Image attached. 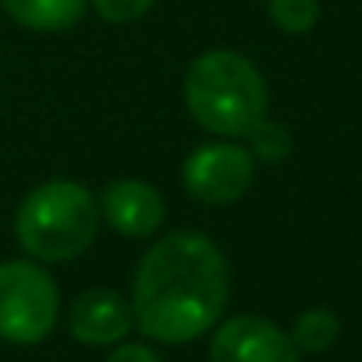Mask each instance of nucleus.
<instances>
[{
	"label": "nucleus",
	"instance_id": "nucleus-1",
	"mask_svg": "<svg viewBox=\"0 0 362 362\" xmlns=\"http://www.w3.org/2000/svg\"><path fill=\"white\" fill-rule=\"evenodd\" d=\"M231 270L221 245L199 231L163 235L135 267L132 316L160 344L203 337L228 305Z\"/></svg>",
	"mask_w": 362,
	"mask_h": 362
},
{
	"label": "nucleus",
	"instance_id": "nucleus-2",
	"mask_svg": "<svg viewBox=\"0 0 362 362\" xmlns=\"http://www.w3.org/2000/svg\"><path fill=\"white\" fill-rule=\"evenodd\" d=\"M185 107L192 121L214 135H249L270 107L259 68L238 50H206L185 71Z\"/></svg>",
	"mask_w": 362,
	"mask_h": 362
},
{
	"label": "nucleus",
	"instance_id": "nucleus-3",
	"mask_svg": "<svg viewBox=\"0 0 362 362\" xmlns=\"http://www.w3.org/2000/svg\"><path fill=\"white\" fill-rule=\"evenodd\" d=\"M100 231V203L78 181L57 177L36 185L15 214L18 245L40 263H68L82 256Z\"/></svg>",
	"mask_w": 362,
	"mask_h": 362
},
{
	"label": "nucleus",
	"instance_id": "nucleus-4",
	"mask_svg": "<svg viewBox=\"0 0 362 362\" xmlns=\"http://www.w3.org/2000/svg\"><path fill=\"white\" fill-rule=\"evenodd\" d=\"M61 295L54 277L29 259L0 263V337L11 344H40L57 323Z\"/></svg>",
	"mask_w": 362,
	"mask_h": 362
},
{
	"label": "nucleus",
	"instance_id": "nucleus-5",
	"mask_svg": "<svg viewBox=\"0 0 362 362\" xmlns=\"http://www.w3.org/2000/svg\"><path fill=\"white\" fill-rule=\"evenodd\" d=\"M256 177V160L238 142H206L189 153L181 167L189 196H196L206 206H231L238 203Z\"/></svg>",
	"mask_w": 362,
	"mask_h": 362
},
{
	"label": "nucleus",
	"instance_id": "nucleus-6",
	"mask_svg": "<svg viewBox=\"0 0 362 362\" xmlns=\"http://www.w3.org/2000/svg\"><path fill=\"white\" fill-rule=\"evenodd\" d=\"M210 362H298V348L263 316H231L210 341Z\"/></svg>",
	"mask_w": 362,
	"mask_h": 362
},
{
	"label": "nucleus",
	"instance_id": "nucleus-7",
	"mask_svg": "<svg viewBox=\"0 0 362 362\" xmlns=\"http://www.w3.org/2000/svg\"><path fill=\"white\" fill-rule=\"evenodd\" d=\"M100 203V217H107V224L124 235V238H149L163 228L167 206L163 196L139 177H117L103 189Z\"/></svg>",
	"mask_w": 362,
	"mask_h": 362
},
{
	"label": "nucleus",
	"instance_id": "nucleus-8",
	"mask_svg": "<svg viewBox=\"0 0 362 362\" xmlns=\"http://www.w3.org/2000/svg\"><path fill=\"white\" fill-rule=\"evenodd\" d=\"M132 327H135L132 302H124L117 291L107 288H93L78 295L68 313V330L82 344H117Z\"/></svg>",
	"mask_w": 362,
	"mask_h": 362
},
{
	"label": "nucleus",
	"instance_id": "nucleus-9",
	"mask_svg": "<svg viewBox=\"0 0 362 362\" xmlns=\"http://www.w3.org/2000/svg\"><path fill=\"white\" fill-rule=\"evenodd\" d=\"M0 8L33 33H64L82 22L89 0H0Z\"/></svg>",
	"mask_w": 362,
	"mask_h": 362
},
{
	"label": "nucleus",
	"instance_id": "nucleus-10",
	"mask_svg": "<svg viewBox=\"0 0 362 362\" xmlns=\"http://www.w3.org/2000/svg\"><path fill=\"white\" fill-rule=\"evenodd\" d=\"M341 334V320L330 313V309H305L295 327H291V341L298 351H327Z\"/></svg>",
	"mask_w": 362,
	"mask_h": 362
},
{
	"label": "nucleus",
	"instance_id": "nucleus-11",
	"mask_svg": "<svg viewBox=\"0 0 362 362\" xmlns=\"http://www.w3.org/2000/svg\"><path fill=\"white\" fill-rule=\"evenodd\" d=\"M270 18L281 33L305 36V33H313V25L320 18V4L316 0H270Z\"/></svg>",
	"mask_w": 362,
	"mask_h": 362
},
{
	"label": "nucleus",
	"instance_id": "nucleus-12",
	"mask_svg": "<svg viewBox=\"0 0 362 362\" xmlns=\"http://www.w3.org/2000/svg\"><path fill=\"white\" fill-rule=\"evenodd\" d=\"M245 139H249V146H252L249 153L259 156V160H270V163H274V160H284V156L291 153V135H288V128H281L277 121H267V117H263Z\"/></svg>",
	"mask_w": 362,
	"mask_h": 362
},
{
	"label": "nucleus",
	"instance_id": "nucleus-13",
	"mask_svg": "<svg viewBox=\"0 0 362 362\" xmlns=\"http://www.w3.org/2000/svg\"><path fill=\"white\" fill-rule=\"evenodd\" d=\"M93 8L103 22L128 25V22H139L153 8V0H93Z\"/></svg>",
	"mask_w": 362,
	"mask_h": 362
},
{
	"label": "nucleus",
	"instance_id": "nucleus-14",
	"mask_svg": "<svg viewBox=\"0 0 362 362\" xmlns=\"http://www.w3.org/2000/svg\"><path fill=\"white\" fill-rule=\"evenodd\" d=\"M107 362H163V358L153 348H146V344H121L117 351H110Z\"/></svg>",
	"mask_w": 362,
	"mask_h": 362
}]
</instances>
